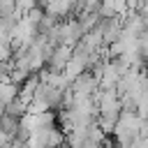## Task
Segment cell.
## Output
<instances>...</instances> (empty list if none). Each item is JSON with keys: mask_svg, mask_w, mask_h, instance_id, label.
<instances>
[{"mask_svg": "<svg viewBox=\"0 0 148 148\" xmlns=\"http://www.w3.org/2000/svg\"><path fill=\"white\" fill-rule=\"evenodd\" d=\"M18 127H21V120L18 118H12V116H7V113H2V118H0V132H5L7 136H16V132H18Z\"/></svg>", "mask_w": 148, "mask_h": 148, "instance_id": "1", "label": "cell"}, {"mask_svg": "<svg viewBox=\"0 0 148 148\" xmlns=\"http://www.w3.org/2000/svg\"><path fill=\"white\" fill-rule=\"evenodd\" d=\"M83 148H102V143H97V141H88V139H86Z\"/></svg>", "mask_w": 148, "mask_h": 148, "instance_id": "2", "label": "cell"}]
</instances>
